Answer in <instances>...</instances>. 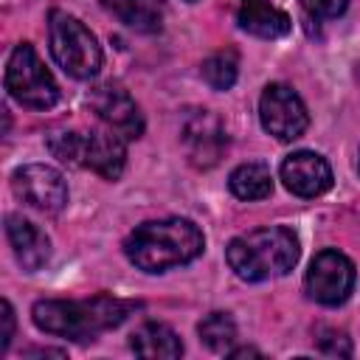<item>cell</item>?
<instances>
[{"label": "cell", "mask_w": 360, "mask_h": 360, "mask_svg": "<svg viewBox=\"0 0 360 360\" xmlns=\"http://www.w3.org/2000/svg\"><path fill=\"white\" fill-rule=\"evenodd\" d=\"M318 349L329 357H349L352 354V343L343 332L338 329H321L318 332Z\"/></svg>", "instance_id": "cell-21"}, {"label": "cell", "mask_w": 360, "mask_h": 360, "mask_svg": "<svg viewBox=\"0 0 360 360\" xmlns=\"http://www.w3.org/2000/svg\"><path fill=\"white\" fill-rule=\"evenodd\" d=\"M82 143H84V132H51L48 135L51 155L68 166H82Z\"/></svg>", "instance_id": "cell-20"}, {"label": "cell", "mask_w": 360, "mask_h": 360, "mask_svg": "<svg viewBox=\"0 0 360 360\" xmlns=\"http://www.w3.org/2000/svg\"><path fill=\"white\" fill-rule=\"evenodd\" d=\"M138 307H141L138 301H121L112 295H93L84 301L48 298L34 304L31 318L48 335L87 343V340H96L101 332L115 329Z\"/></svg>", "instance_id": "cell-1"}, {"label": "cell", "mask_w": 360, "mask_h": 360, "mask_svg": "<svg viewBox=\"0 0 360 360\" xmlns=\"http://www.w3.org/2000/svg\"><path fill=\"white\" fill-rule=\"evenodd\" d=\"M298 256L301 248L295 233L281 225L256 228L250 233L231 239L225 248V259L242 281H267L284 276L295 267Z\"/></svg>", "instance_id": "cell-3"}, {"label": "cell", "mask_w": 360, "mask_h": 360, "mask_svg": "<svg viewBox=\"0 0 360 360\" xmlns=\"http://www.w3.org/2000/svg\"><path fill=\"white\" fill-rule=\"evenodd\" d=\"M124 163H127L124 135H118L115 129H93V132H84L82 166L93 169L104 180H118L121 172H124Z\"/></svg>", "instance_id": "cell-12"}, {"label": "cell", "mask_w": 360, "mask_h": 360, "mask_svg": "<svg viewBox=\"0 0 360 360\" xmlns=\"http://www.w3.org/2000/svg\"><path fill=\"white\" fill-rule=\"evenodd\" d=\"M6 236H8V245H11V250H14V256H17L22 270L34 273L48 262L51 242L31 219H25L20 214H8L6 217Z\"/></svg>", "instance_id": "cell-13"}, {"label": "cell", "mask_w": 360, "mask_h": 360, "mask_svg": "<svg viewBox=\"0 0 360 360\" xmlns=\"http://www.w3.org/2000/svg\"><path fill=\"white\" fill-rule=\"evenodd\" d=\"M6 90L11 93V98L31 110H51L59 101V84L28 42H20L8 56Z\"/></svg>", "instance_id": "cell-5"}, {"label": "cell", "mask_w": 360, "mask_h": 360, "mask_svg": "<svg viewBox=\"0 0 360 360\" xmlns=\"http://www.w3.org/2000/svg\"><path fill=\"white\" fill-rule=\"evenodd\" d=\"M236 70H239V62H236V53H233V51H219V53H214V56H208V59L202 62V79H205L214 90H228V87H233Z\"/></svg>", "instance_id": "cell-19"}, {"label": "cell", "mask_w": 360, "mask_h": 360, "mask_svg": "<svg viewBox=\"0 0 360 360\" xmlns=\"http://www.w3.org/2000/svg\"><path fill=\"white\" fill-rule=\"evenodd\" d=\"M281 180L295 197H318L332 188V169L318 152H292L281 163Z\"/></svg>", "instance_id": "cell-11"}, {"label": "cell", "mask_w": 360, "mask_h": 360, "mask_svg": "<svg viewBox=\"0 0 360 360\" xmlns=\"http://www.w3.org/2000/svg\"><path fill=\"white\" fill-rule=\"evenodd\" d=\"M236 22L242 31L264 39H276L290 31V17L281 8H276L270 0H239Z\"/></svg>", "instance_id": "cell-14"}, {"label": "cell", "mask_w": 360, "mask_h": 360, "mask_svg": "<svg viewBox=\"0 0 360 360\" xmlns=\"http://www.w3.org/2000/svg\"><path fill=\"white\" fill-rule=\"evenodd\" d=\"M3 332H0V352H6L8 349V343H11V338H14V309H11V304L8 301H3Z\"/></svg>", "instance_id": "cell-23"}, {"label": "cell", "mask_w": 360, "mask_h": 360, "mask_svg": "<svg viewBox=\"0 0 360 360\" xmlns=\"http://www.w3.org/2000/svg\"><path fill=\"white\" fill-rule=\"evenodd\" d=\"M197 332H200V340L211 352H225L228 354L231 346H233V340H236V323H233V318L228 312H211V315H205L200 321Z\"/></svg>", "instance_id": "cell-18"}, {"label": "cell", "mask_w": 360, "mask_h": 360, "mask_svg": "<svg viewBox=\"0 0 360 360\" xmlns=\"http://www.w3.org/2000/svg\"><path fill=\"white\" fill-rule=\"evenodd\" d=\"M228 186L239 200H264L273 191V177L264 163H242L231 172Z\"/></svg>", "instance_id": "cell-17"}, {"label": "cell", "mask_w": 360, "mask_h": 360, "mask_svg": "<svg viewBox=\"0 0 360 360\" xmlns=\"http://www.w3.org/2000/svg\"><path fill=\"white\" fill-rule=\"evenodd\" d=\"M132 352L138 357H149V360H174L183 354V343L177 338V332L166 323H143L132 332V340H129Z\"/></svg>", "instance_id": "cell-15"}, {"label": "cell", "mask_w": 360, "mask_h": 360, "mask_svg": "<svg viewBox=\"0 0 360 360\" xmlns=\"http://www.w3.org/2000/svg\"><path fill=\"white\" fill-rule=\"evenodd\" d=\"M101 6L115 14L127 28L152 34L163 22L166 0H101Z\"/></svg>", "instance_id": "cell-16"}, {"label": "cell", "mask_w": 360, "mask_h": 360, "mask_svg": "<svg viewBox=\"0 0 360 360\" xmlns=\"http://www.w3.org/2000/svg\"><path fill=\"white\" fill-rule=\"evenodd\" d=\"M180 141L186 146V155H188V163L197 166V169H211L219 158H222V149L228 143V135L219 124V118L208 110H191L186 118H183V132H180Z\"/></svg>", "instance_id": "cell-9"}, {"label": "cell", "mask_w": 360, "mask_h": 360, "mask_svg": "<svg viewBox=\"0 0 360 360\" xmlns=\"http://www.w3.org/2000/svg\"><path fill=\"white\" fill-rule=\"evenodd\" d=\"M307 292L323 307H338L352 295L354 264L340 250H321L307 270Z\"/></svg>", "instance_id": "cell-7"}, {"label": "cell", "mask_w": 360, "mask_h": 360, "mask_svg": "<svg viewBox=\"0 0 360 360\" xmlns=\"http://www.w3.org/2000/svg\"><path fill=\"white\" fill-rule=\"evenodd\" d=\"M11 188L25 205H31V208H37L42 214H59L68 205V183H65V177L56 169L42 166V163L20 166L11 174Z\"/></svg>", "instance_id": "cell-8"}, {"label": "cell", "mask_w": 360, "mask_h": 360, "mask_svg": "<svg viewBox=\"0 0 360 360\" xmlns=\"http://www.w3.org/2000/svg\"><path fill=\"white\" fill-rule=\"evenodd\" d=\"M48 37H51V53L68 76L93 79L101 70V45L82 20L53 8L48 17Z\"/></svg>", "instance_id": "cell-4"}, {"label": "cell", "mask_w": 360, "mask_h": 360, "mask_svg": "<svg viewBox=\"0 0 360 360\" xmlns=\"http://www.w3.org/2000/svg\"><path fill=\"white\" fill-rule=\"evenodd\" d=\"M301 6L315 20H335L346 11L349 0H301Z\"/></svg>", "instance_id": "cell-22"}, {"label": "cell", "mask_w": 360, "mask_h": 360, "mask_svg": "<svg viewBox=\"0 0 360 360\" xmlns=\"http://www.w3.org/2000/svg\"><path fill=\"white\" fill-rule=\"evenodd\" d=\"M202 231L183 217H169V219H152L138 225L127 242L124 253L127 259L146 273H163L180 264L194 262L202 253Z\"/></svg>", "instance_id": "cell-2"}, {"label": "cell", "mask_w": 360, "mask_h": 360, "mask_svg": "<svg viewBox=\"0 0 360 360\" xmlns=\"http://www.w3.org/2000/svg\"><path fill=\"white\" fill-rule=\"evenodd\" d=\"M259 118L262 127L276 135L278 141H295L309 127V112L301 96L287 84H267L259 98Z\"/></svg>", "instance_id": "cell-6"}, {"label": "cell", "mask_w": 360, "mask_h": 360, "mask_svg": "<svg viewBox=\"0 0 360 360\" xmlns=\"http://www.w3.org/2000/svg\"><path fill=\"white\" fill-rule=\"evenodd\" d=\"M87 104L118 135H124V138H141V132H143V115H141L138 104L132 101V96L124 87H118L112 82L98 84V87L90 90Z\"/></svg>", "instance_id": "cell-10"}]
</instances>
